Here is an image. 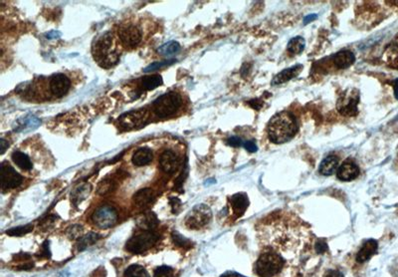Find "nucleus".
I'll return each mask as SVG.
<instances>
[{
	"mask_svg": "<svg viewBox=\"0 0 398 277\" xmlns=\"http://www.w3.org/2000/svg\"><path fill=\"white\" fill-rule=\"evenodd\" d=\"M298 131L297 121L289 112H282L275 115L268 124L269 140L277 145L285 144L295 137Z\"/></svg>",
	"mask_w": 398,
	"mask_h": 277,
	"instance_id": "nucleus-1",
	"label": "nucleus"
},
{
	"mask_svg": "<svg viewBox=\"0 0 398 277\" xmlns=\"http://www.w3.org/2000/svg\"><path fill=\"white\" fill-rule=\"evenodd\" d=\"M113 35L107 32L100 36L93 46V55L95 60L103 68H111L120 60V53L112 50Z\"/></svg>",
	"mask_w": 398,
	"mask_h": 277,
	"instance_id": "nucleus-2",
	"label": "nucleus"
},
{
	"mask_svg": "<svg viewBox=\"0 0 398 277\" xmlns=\"http://www.w3.org/2000/svg\"><path fill=\"white\" fill-rule=\"evenodd\" d=\"M284 266L283 258L275 252H264L256 262L255 271L260 277H273L277 275Z\"/></svg>",
	"mask_w": 398,
	"mask_h": 277,
	"instance_id": "nucleus-3",
	"label": "nucleus"
},
{
	"mask_svg": "<svg viewBox=\"0 0 398 277\" xmlns=\"http://www.w3.org/2000/svg\"><path fill=\"white\" fill-rule=\"evenodd\" d=\"M182 105V97L178 92L170 91L159 96L153 103L155 115L159 118H166L173 115Z\"/></svg>",
	"mask_w": 398,
	"mask_h": 277,
	"instance_id": "nucleus-4",
	"label": "nucleus"
},
{
	"mask_svg": "<svg viewBox=\"0 0 398 277\" xmlns=\"http://www.w3.org/2000/svg\"><path fill=\"white\" fill-rule=\"evenodd\" d=\"M361 96L359 90L350 88L344 91L337 99V109L342 116L355 117L359 113Z\"/></svg>",
	"mask_w": 398,
	"mask_h": 277,
	"instance_id": "nucleus-5",
	"label": "nucleus"
},
{
	"mask_svg": "<svg viewBox=\"0 0 398 277\" xmlns=\"http://www.w3.org/2000/svg\"><path fill=\"white\" fill-rule=\"evenodd\" d=\"M159 237L153 230H142L126 242V250L131 253H143L152 248L158 241Z\"/></svg>",
	"mask_w": 398,
	"mask_h": 277,
	"instance_id": "nucleus-6",
	"label": "nucleus"
},
{
	"mask_svg": "<svg viewBox=\"0 0 398 277\" xmlns=\"http://www.w3.org/2000/svg\"><path fill=\"white\" fill-rule=\"evenodd\" d=\"M212 217V211L206 205H197L185 217V225L191 229H199L205 226Z\"/></svg>",
	"mask_w": 398,
	"mask_h": 277,
	"instance_id": "nucleus-7",
	"label": "nucleus"
},
{
	"mask_svg": "<svg viewBox=\"0 0 398 277\" xmlns=\"http://www.w3.org/2000/svg\"><path fill=\"white\" fill-rule=\"evenodd\" d=\"M92 220L95 225L100 228H110L118 221V211L112 206L103 205L94 210Z\"/></svg>",
	"mask_w": 398,
	"mask_h": 277,
	"instance_id": "nucleus-8",
	"label": "nucleus"
},
{
	"mask_svg": "<svg viewBox=\"0 0 398 277\" xmlns=\"http://www.w3.org/2000/svg\"><path fill=\"white\" fill-rule=\"evenodd\" d=\"M23 181V176L18 173L8 163L1 165V190L3 193L18 188Z\"/></svg>",
	"mask_w": 398,
	"mask_h": 277,
	"instance_id": "nucleus-9",
	"label": "nucleus"
},
{
	"mask_svg": "<svg viewBox=\"0 0 398 277\" xmlns=\"http://www.w3.org/2000/svg\"><path fill=\"white\" fill-rule=\"evenodd\" d=\"M149 118V114L146 110H138V111H132L123 114L122 116L120 117L119 122L120 125L126 129H135L138 127H143L147 124Z\"/></svg>",
	"mask_w": 398,
	"mask_h": 277,
	"instance_id": "nucleus-10",
	"label": "nucleus"
},
{
	"mask_svg": "<svg viewBox=\"0 0 398 277\" xmlns=\"http://www.w3.org/2000/svg\"><path fill=\"white\" fill-rule=\"evenodd\" d=\"M119 37L123 45L128 46V47H135L142 40V33L138 27L127 25L119 30Z\"/></svg>",
	"mask_w": 398,
	"mask_h": 277,
	"instance_id": "nucleus-11",
	"label": "nucleus"
},
{
	"mask_svg": "<svg viewBox=\"0 0 398 277\" xmlns=\"http://www.w3.org/2000/svg\"><path fill=\"white\" fill-rule=\"evenodd\" d=\"M50 90L52 94L56 97H63L70 89L71 82L69 78L64 74H56L54 75L49 83Z\"/></svg>",
	"mask_w": 398,
	"mask_h": 277,
	"instance_id": "nucleus-12",
	"label": "nucleus"
},
{
	"mask_svg": "<svg viewBox=\"0 0 398 277\" xmlns=\"http://www.w3.org/2000/svg\"><path fill=\"white\" fill-rule=\"evenodd\" d=\"M180 167V160L178 155L170 150L164 151L159 158V168L166 173H173Z\"/></svg>",
	"mask_w": 398,
	"mask_h": 277,
	"instance_id": "nucleus-13",
	"label": "nucleus"
},
{
	"mask_svg": "<svg viewBox=\"0 0 398 277\" xmlns=\"http://www.w3.org/2000/svg\"><path fill=\"white\" fill-rule=\"evenodd\" d=\"M359 174H360V168L351 160H346L345 162H343L337 171V178L344 181L355 179L359 176Z\"/></svg>",
	"mask_w": 398,
	"mask_h": 277,
	"instance_id": "nucleus-14",
	"label": "nucleus"
},
{
	"mask_svg": "<svg viewBox=\"0 0 398 277\" xmlns=\"http://www.w3.org/2000/svg\"><path fill=\"white\" fill-rule=\"evenodd\" d=\"M383 60L387 66L398 70V34L387 45L383 53Z\"/></svg>",
	"mask_w": 398,
	"mask_h": 277,
	"instance_id": "nucleus-15",
	"label": "nucleus"
},
{
	"mask_svg": "<svg viewBox=\"0 0 398 277\" xmlns=\"http://www.w3.org/2000/svg\"><path fill=\"white\" fill-rule=\"evenodd\" d=\"M249 199L246 194L239 193L230 198V205L235 217H239L244 214L249 207Z\"/></svg>",
	"mask_w": 398,
	"mask_h": 277,
	"instance_id": "nucleus-16",
	"label": "nucleus"
},
{
	"mask_svg": "<svg viewBox=\"0 0 398 277\" xmlns=\"http://www.w3.org/2000/svg\"><path fill=\"white\" fill-rule=\"evenodd\" d=\"M378 248V243L374 240H368L367 241L362 248L360 249L359 253L357 254V261L360 263H364L367 261L368 259L371 258L372 255H374L377 251Z\"/></svg>",
	"mask_w": 398,
	"mask_h": 277,
	"instance_id": "nucleus-17",
	"label": "nucleus"
},
{
	"mask_svg": "<svg viewBox=\"0 0 398 277\" xmlns=\"http://www.w3.org/2000/svg\"><path fill=\"white\" fill-rule=\"evenodd\" d=\"M154 199H155L154 192L150 188H146L138 191L134 195V197H132V202H134L136 206L144 208L151 205L154 201Z\"/></svg>",
	"mask_w": 398,
	"mask_h": 277,
	"instance_id": "nucleus-18",
	"label": "nucleus"
},
{
	"mask_svg": "<svg viewBox=\"0 0 398 277\" xmlns=\"http://www.w3.org/2000/svg\"><path fill=\"white\" fill-rule=\"evenodd\" d=\"M302 70H303V65H300V64L295 65V66H293L291 68L285 69V70H283L282 72H280L279 74H277L275 76V78L272 81V84L273 85H280V84L286 83V82L292 80L293 78L299 76V74L302 72Z\"/></svg>",
	"mask_w": 398,
	"mask_h": 277,
	"instance_id": "nucleus-19",
	"label": "nucleus"
},
{
	"mask_svg": "<svg viewBox=\"0 0 398 277\" xmlns=\"http://www.w3.org/2000/svg\"><path fill=\"white\" fill-rule=\"evenodd\" d=\"M153 155L151 149L149 148H140L135 154L132 155V164L137 167H144L149 165L153 161Z\"/></svg>",
	"mask_w": 398,
	"mask_h": 277,
	"instance_id": "nucleus-20",
	"label": "nucleus"
},
{
	"mask_svg": "<svg viewBox=\"0 0 398 277\" xmlns=\"http://www.w3.org/2000/svg\"><path fill=\"white\" fill-rule=\"evenodd\" d=\"M355 61H356L355 55H353L351 51L348 50H342L337 53L334 57L335 65L338 69H346L355 63Z\"/></svg>",
	"mask_w": 398,
	"mask_h": 277,
	"instance_id": "nucleus-21",
	"label": "nucleus"
},
{
	"mask_svg": "<svg viewBox=\"0 0 398 277\" xmlns=\"http://www.w3.org/2000/svg\"><path fill=\"white\" fill-rule=\"evenodd\" d=\"M137 223L142 230H153L158 224V219L153 212H147L138 218Z\"/></svg>",
	"mask_w": 398,
	"mask_h": 277,
	"instance_id": "nucleus-22",
	"label": "nucleus"
},
{
	"mask_svg": "<svg viewBox=\"0 0 398 277\" xmlns=\"http://www.w3.org/2000/svg\"><path fill=\"white\" fill-rule=\"evenodd\" d=\"M338 165V158L335 155L328 156L323 160L320 166V173L324 175H331L337 171Z\"/></svg>",
	"mask_w": 398,
	"mask_h": 277,
	"instance_id": "nucleus-23",
	"label": "nucleus"
},
{
	"mask_svg": "<svg viewBox=\"0 0 398 277\" xmlns=\"http://www.w3.org/2000/svg\"><path fill=\"white\" fill-rule=\"evenodd\" d=\"M11 158H12V161L14 162V164L17 167H19L21 170L30 171L33 168V164H32V162L30 160V158L26 154H24L22 152H19V151L14 152L12 154Z\"/></svg>",
	"mask_w": 398,
	"mask_h": 277,
	"instance_id": "nucleus-24",
	"label": "nucleus"
},
{
	"mask_svg": "<svg viewBox=\"0 0 398 277\" xmlns=\"http://www.w3.org/2000/svg\"><path fill=\"white\" fill-rule=\"evenodd\" d=\"M163 83L162 77L160 75H152V76H147L144 77L142 80V88L147 91L153 90L160 86Z\"/></svg>",
	"mask_w": 398,
	"mask_h": 277,
	"instance_id": "nucleus-25",
	"label": "nucleus"
},
{
	"mask_svg": "<svg viewBox=\"0 0 398 277\" xmlns=\"http://www.w3.org/2000/svg\"><path fill=\"white\" fill-rule=\"evenodd\" d=\"M181 50V45L176 41H168L164 43L157 49V52L163 56H170L175 53H178Z\"/></svg>",
	"mask_w": 398,
	"mask_h": 277,
	"instance_id": "nucleus-26",
	"label": "nucleus"
},
{
	"mask_svg": "<svg viewBox=\"0 0 398 277\" xmlns=\"http://www.w3.org/2000/svg\"><path fill=\"white\" fill-rule=\"evenodd\" d=\"M124 277H151L148 270L140 264H131L124 271Z\"/></svg>",
	"mask_w": 398,
	"mask_h": 277,
	"instance_id": "nucleus-27",
	"label": "nucleus"
},
{
	"mask_svg": "<svg viewBox=\"0 0 398 277\" xmlns=\"http://www.w3.org/2000/svg\"><path fill=\"white\" fill-rule=\"evenodd\" d=\"M306 41L303 37L297 36L292 38L288 43V51L292 54H300L304 51Z\"/></svg>",
	"mask_w": 398,
	"mask_h": 277,
	"instance_id": "nucleus-28",
	"label": "nucleus"
},
{
	"mask_svg": "<svg viewBox=\"0 0 398 277\" xmlns=\"http://www.w3.org/2000/svg\"><path fill=\"white\" fill-rule=\"evenodd\" d=\"M99 240H100V236L98 234H95V233L88 234V235L82 237L79 240V242H78V249L80 251H82L85 248H87L88 246H90V245L94 244L95 242H97Z\"/></svg>",
	"mask_w": 398,
	"mask_h": 277,
	"instance_id": "nucleus-29",
	"label": "nucleus"
},
{
	"mask_svg": "<svg viewBox=\"0 0 398 277\" xmlns=\"http://www.w3.org/2000/svg\"><path fill=\"white\" fill-rule=\"evenodd\" d=\"M90 194V186L88 183L82 184L79 188L75 189L73 194L71 195L72 200L75 204L81 203L83 200L86 199V197Z\"/></svg>",
	"mask_w": 398,
	"mask_h": 277,
	"instance_id": "nucleus-30",
	"label": "nucleus"
},
{
	"mask_svg": "<svg viewBox=\"0 0 398 277\" xmlns=\"http://www.w3.org/2000/svg\"><path fill=\"white\" fill-rule=\"evenodd\" d=\"M116 189V182L113 179H104L98 187V193L102 196L112 193Z\"/></svg>",
	"mask_w": 398,
	"mask_h": 277,
	"instance_id": "nucleus-31",
	"label": "nucleus"
},
{
	"mask_svg": "<svg viewBox=\"0 0 398 277\" xmlns=\"http://www.w3.org/2000/svg\"><path fill=\"white\" fill-rule=\"evenodd\" d=\"M32 229H33L32 224H26V225L17 226V227L8 229L6 232V235L11 236V237H21V236H24V235L30 233Z\"/></svg>",
	"mask_w": 398,
	"mask_h": 277,
	"instance_id": "nucleus-32",
	"label": "nucleus"
},
{
	"mask_svg": "<svg viewBox=\"0 0 398 277\" xmlns=\"http://www.w3.org/2000/svg\"><path fill=\"white\" fill-rule=\"evenodd\" d=\"M171 238H172V241H173L174 244L180 246V247H183L184 249H188V248H190L192 246L191 242L189 240L185 239L184 237H183L182 235H180L179 233L173 232L172 235H171Z\"/></svg>",
	"mask_w": 398,
	"mask_h": 277,
	"instance_id": "nucleus-33",
	"label": "nucleus"
},
{
	"mask_svg": "<svg viewBox=\"0 0 398 277\" xmlns=\"http://www.w3.org/2000/svg\"><path fill=\"white\" fill-rule=\"evenodd\" d=\"M175 62H176L175 59L163 60V61H156V62H153V63L150 64L149 66H147V67L144 69V72L150 73V72H153V71H156V70H159V69H161V68L170 66V65H172V64L175 63Z\"/></svg>",
	"mask_w": 398,
	"mask_h": 277,
	"instance_id": "nucleus-34",
	"label": "nucleus"
},
{
	"mask_svg": "<svg viewBox=\"0 0 398 277\" xmlns=\"http://www.w3.org/2000/svg\"><path fill=\"white\" fill-rule=\"evenodd\" d=\"M153 277H174V270L169 266L162 265L154 270Z\"/></svg>",
	"mask_w": 398,
	"mask_h": 277,
	"instance_id": "nucleus-35",
	"label": "nucleus"
},
{
	"mask_svg": "<svg viewBox=\"0 0 398 277\" xmlns=\"http://www.w3.org/2000/svg\"><path fill=\"white\" fill-rule=\"evenodd\" d=\"M40 121L37 119V118H35V117H28V118H26L25 119V121H24V123L21 125V127H22V130H24V129H26V128H28V129H36L39 125H40Z\"/></svg>",
	"mask_w": 398,
	"mask_h": 277,
	"instance_id": "nucleus-36",
	"label": "nucleus"
},
{
	"mask_svg": "<svg viewBox=\"0 0 398 277\" xmlns=\"http://www.w3.org/2000/svg\"><path fill=\"white\" fill-rule=\"evenodd\" d=\"M186 175H187V163H185V164H184V169H183V171H182V173H181L180 176L178 177V179H176V182H175V187H176V188L180 189V190H182V188H183V186H184V179H185Z\"/></svg>",
	"mask_w": 398,
	"mask_h": 277,
	"instance_id": "nucleus-37",
	"label": "nucleus"
},
{
	"mask_svg": "<svg viewBox=\"0 0 398 277\" xmlns=\"http://www.w3.org/2000/svg\"><path fill=\"white\" fill-rule=\"evenodd\" d=\"M169 204H170V206H171V210H172V212H173L174 214H178V212L181 210V208H182V202H181V200L178 199V198L171 197V198L169 199Z\"/></svg>",
	"mask_w": 398,
	"mask_h": 277,
	"instance_id": "nucleus-38",
	"label": "nucleus"
},
{
	"mask_svg": "<svg viewBox=\"0 0 398 277\" xmlns=\"http://www.w3.org/2000/svg\"><path fill=\"white\" fill-rule=\"evenodd\" d=\"M227 144H228L229 146H231V147L238 148V147L243 146V145H244V142L241 140L240 138H238V137H231L230 138H228V140H227Z\"/></svg>",
	"mask_w": 398,
	"mask_h": 277,
	"instance_id": "nucleus-39",
	"label": "nucleus"
},
{
	"mask_svg": "<svg viewBox=\"0 0 398 277\" xmlns=\"http://www.w3.org/2000/svg\"><path fill=\"white\" fill-rule=\"evenodd\" d=\"M82 226L81 225H74L68 229V235L71 239L78 237L82 233Z\"/></svg>",
	"mask_w": 398,
	"mask_h": 277,
	"instance_id": "nucleus-40",
	"label": "nucleus"
},
{
	"mask_svg": "<svg viewBox=\"0 0 398 277\" xmlns=\"http://www.w3.org/2000/svg\"><path fill=\"white\" fill-rule=\"evenodd\" d=\"M328 250V244L326 243L325 241H319L316 243V251L318 253H324Z\"/></svg>",
	"mask_w": 398,
	"mask_h": 277,
	"instance_id": "nucleus-41",
	"label": "nucleus"
},
{
	"mask_svg": "<svg viewBox=\"0 0 398 277\" xmlns=\"http://www.w3.org/2000/svg\"><path fill=\"white\" fill-rule=\"evenodd\" d=\"M243 147L248 151V152H250V153H255V152H257L258 151V147H257V145L254 143V142H252V141H247V142H244V145H243Z\"/></svg>",
	"mask_w": 398,
	"mask_h": 277,
	"instance_id": "nucleus-42",
	"label": "nucleus"
},
{
	"mask_svg": "<svg viewBox=\"0 0 398 277\" xmlns=\"http://www.w3.org/2000/svg\"><path fill=\"white\" fill-rule=\"evenodd\" d=\"M41 255L44 257H50V250H49V242H45L42 245V249H41Z\"/></svg>",
	"mask_w": 398,
	"mask_h": 277,
	"instance_id": "nucleus-43",
	"label": "nucleus"
},
{
	"mask_svg": "<svg viewBox=\"0 0 398 277\" xmlns=\"http://www.w3.org/2000/svg\"><path fill=\"white\" fill-rule=\"evenodd\" d=\"M325 277H344V276H343L342 273L339 272L338 270H332V269H331V270L327 271Z\"/></svg>",
	"mask_w": 398,
	"mask_h": 277,
	"instance_id": "nucleus-44",
	"label": "nucleus"
},
{
	"mask_svg": "<svg viewBox=\"0 0 398 277\" xmlns=\"http://www.w3.org/2000/svg\"><path fill=\"white\" fill-rule=\"evenodd\" d=\"M9 147V143L7 141H5L4 138H1L0 140V150H1V154H4L5 151L8 149Z\"/></svg>",
	"mask_w": 398,
	"mask_h": 277,
	"instance_id": "nucleus-45",
	"label": "nucleus"
},
{
	"mask_svg": "<svg viewBox=\"0 0 398 277\" xmlns=\"http://www.w3.org/2000/svg\"><path fill=\"white\" fill-rule=\"evenodd\" d=\"M220 277H246V276H244V275H241V274H239V273H237V272H233V271H228V272H225L224 274H222V275H221Z\"/></svg>",
	"mask_w": 398,
	"mask_h": 277,
	"instance_id": "nucleus-46",
	"label": "nucleus"
},
{
	"mask_svg": "<svg viewBox=\"0 0 398 277\" xmlns=\"http://www.w3.org/2000/svg\"><path fill=\"white\" fill-rule=\"evenodd\" d=\"M46 37L48 39H57L61 37V33L59 31H51L46 34Z\"/></svg>",
	"mask_w": 398,
	"mask_h": 277,
	"instance_id": "nucleus-47",
	"label": "nucleus"
},
{
	"mask_svg": "<svg viewBox=\"0 0 398 277\" xmlns=\"http://www.w3.org/2000/svg\"><path fill=\"white\" fill-rule=\"evenodd\" d=\"M394 96L396 99H398V79L394 81Z\"/></svg>",
	"mask_w": 398,
	"mask_h": 277,
	"instance_id": "nucleus-48",
	"label": "nucleus"
},
{
	"mask_svg": "<svg viewBox=\"0 0 398 277\" xmlns=\"http://www.w3.org/2000/svg\"><path fill=\"white\" fill-rule=\"evenodd\" d=\"M315 18H317V16H316V15H309V16H306V17L305 18V23H307L309 20L315 19Z\"/></svg>",
	"mask_w": 398,
	"mask_h": 277,
	"instance_id": "nucleus-49",
	"label": "nucleus"
}]
</instances>
